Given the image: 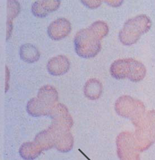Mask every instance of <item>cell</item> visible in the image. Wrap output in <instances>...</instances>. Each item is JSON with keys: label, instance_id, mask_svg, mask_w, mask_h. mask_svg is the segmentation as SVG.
Instances as JSON below:
<instances>
[{"label": "cell", "instance_id": "4fadbf2b", "mask_svg": "<svg viewBox=\"0 0 155 160\" xmlns=\"http://www.w3.org/2000/svg\"><path fill=\"white\" fill-rule=\"evenodd\" d=\"M20 5L16 1H8V22H12L19 13Z\"/></svg>", "mask_w": 155, "mask_h": 160}, {"label": "cell", "instance_id": "8fae6325", "mask_svg": "<svg viewBox=\"0 0 155 160\" xmlns=\"http://www.w3.org/2000/svg\"><path fill=\"white\" fill-rule=\"evenodd\" d=\"M20 56L27 63H34L40 58V53L37 47L31 44H25L20 49Z\"/></svg>", "mask_w": 155, "mask_h": 160}, {"label": "cell", "instance_id": "5bb4252c", "mask_svg": "<svg viewBox=\"0 0 155 160\" xmlns=\"http://www.w3.org/2000/svg\"><path fill=\"white\" fill-rule=\"evenodd\" d=\"M81 2H83V4L88 8H96L99 7L102 4V1H82Z\"/></svg>", "mask_w": 155, "mask_h": 160}, {"label": "cell", "instance_id": "3957f363", "mask_svg": "<svg viewBox=\"0 0 155 160\" xmlns=\"http://www.w3.org/2000/svg\"><path fill=\"white\" fill-rule=\"evenodd\" d=\"M110 73L117 79L128 78L133 82H138L144 78L146 69L139 62L132 58L123 59L112 64Z\"/></svg>", "mask_w": 155, "mask_h": 160}, {"label": "cell", "instance_id": "9c48e42d", "mask_svg": "<svg viewBox=\"0 0 155 160\" xmlns=\"http://www.w3.org/2000/svg\"><path fill=\"white\" fill-rule=\"evenodd\" d=\"M60 4V1H37L33 3L32 11L35 16L44 18L49 13L57 10Z\"/></svg>", "mask_w": 155, "mask_h": 160}, {"label": "cell", "instance_id": "ba28073f", "mask_svg": "<svg viewBox=\"0 0 155 160\" xmlns=\"http://www.w3.org/2000/svg\"><path fill=\"white\" fill-rule=\"evenodd\" d=\"M50 115L53 123L69 128L72 126V119L68 113L67 108L61 104H57L53 108Z\"/></svg>", "mask_w": 155, "mask_h": 160}, {"label": "cell", "instance_id": "6da1fadb", "mask_svg": "<svg viewBox=\"0 0 155 160\" xmlns=\"http://www.w3.org/2000/svg\"><path fill=\"white\" fill-rule=\"evenodd\" d=\"M102 39L91 26L81 30L76 34L74 40L76 53L85 58L96 56L102 49Z\"/></svg>", "mask_w": 155, "mask_h": 160}, {"label": "cell", "instance_id": "8992f818", "mask_svg": "<svg viewBox=\"0 0 155 160\" xmlns=\"http://www.w3.org/2000/svg\"><path fill=\"white\" fill-rule=\"evenodd\" d=\"M71 31V23L65 18L57 19L48 28V35L53 40H61L68 36Z\"/></svg>", "mask_w": 155, "mask_h": 160}, {"label": "cell", "instance_id": "7c38bea8", "mask_svg": "<svg viewBox=\"0 0 155 160\" xmlns=\"http://www.w3.org/2000/svg\"><path fill=\"white\" fill-rule=\"evenodd\" d=\"M43 150L35 142H27L22 145L20 154L25 160H32L37 158Z\"/></svg>", "mask_w": 155, "mask_h": 160}, {"label": "cell", "instance_id": "7a4b0ae2", "mask_svg": "<svg viewBox=\"0 0 155 160\" xmlns=\"http://www.w3.org/2000/svg\"><path fill=\"white\" fill-rule=\"evenodd\" d=\"M58 97L55 88L51 86H44L40 88L37 98H32L28 102L27 111L34 117L50 115L54 104L58 100Z\"/></svg>", "mask_w": 155, "mask_h": 160}, {"label": "cell", "instance_id": "52a82bcc", "mask_svg": "<svg viewBox=\"0 0 155 160\" xmlns=\"http://www.w3.org/2000/svg\"><path fill=\"white\" fill-rule=\"evenodd\" d=\"M70 62L64 56H58L53 57L48 61L47 70L53 76L64 75L70 69Z\"/></svg>", "mask_w": 155, "mask_h": 160}, {"label": "cell", "instance_id": "277c9868", "mask_svg": "<svg viewBox=\"0 0 155 160\" xmlns=\"http://www.w3.org/2000/svg\"><path fill=\"white\" fill-rule=\"evenodd\" d=\"M151 22L145 15L136 16L126 22L119 32L120 42L125 45H131L136 43L141 35L150 29Z\"/></svg>", "mask_w": 155, "mask_h": 160}, {"label": "cell", "instance_id": "5b68a950", "mask_svg": "<svg viewBox=\"0 0 155 160\" xmlns=\"http://www.w3.org/2000/svg\"><path fill=\"white\" fill-rule=\"evenodd\" d=\"M122 133L118 136L117 139L118 153L120 160H128L129 156L130 160H139L138 153L136 149L133 138L130 134Z\"/></svg>", "mask_w": 155, "mask_h": 160}, {"label": "cell", "instance_id": "30bf717a", "mask_svg": "<svg viewBox=\"0 0 155 160\" xmlns=\"http://www.w3.org/2000/svg\"><path fill=\"white\" fill-rule=\"evenodd\" d=\"M102 92V86L99 80L96 78L88 80L84 86V93L86 97L91 100L100 98Z\"/></svg>", "mask_w": 155, "mask_h": 160}]
</instances>
